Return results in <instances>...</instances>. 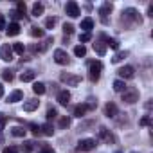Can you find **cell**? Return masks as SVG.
I'll list each match as a JSON object with an SVG mask.
<instances>
[{
    "label": "cell",
    "mask_w": 153,
    "mask_h": 153,
    "mask_svg": "<svg viewBox=\"0 0 153 153\" xmlns=\"http://www.w3.org/2000/svg\"><path fill=\"white\" fill-rule=\"evenodd\" d=\"M123 22H124L126 25H130V24H140L139 11H137V9H133V7L124 9V11H123Z\"/></svg>",
    "instance_id": "1"
},
{
    "label": "cell",
    "mask_w": 153,
    "mask_h": 153,
    "mask_svg": "<svg viewBox=\"0 0 153 153\" xmlns=\"http://www.w3.org/2000/svg\"><path fill=\"white\" fill-rule=\"evenodd\" d=\"M101 70H103V63L101 61H90V65H88V79L92 83H96L99 79Z\"/></svg>",
    "instance_id": "2"
},
{
    "label": "cell",
    "mask_w": 153,
    "mask_h": 153,
    "mask_svg": "<svg viewBox=\"0 0 153 153\" xmlns=\"http://www.w3.org/2000/svg\"><path fill=\"white\" fill-rule=\"evenodd\" d=\"M61 83H65L67 87H78L81 83V76H76V74H70V72H63L59 76Z\"/></svg>",
    "instance_id": "3"
},
{
    "label": "cell",
    "mask_w": 153,
    "mask_h": 153,
    "mask_svg": "<svg viewBox=\"0 0 153 153\" xmlns=\"http://www.w3.org/2000/svg\"><path fill=\"white\" fill-rule=\"evenodd\" d=\"M123 101L128 103V105H133L139 101V90L133 88V87H126V90L123 92Z\"/></svg>",
    "instance_id": "4"
},
{
    "label": "cell",
    "mask_w": 153,
    "mask_h": 153,
    "mask_svg": "<svg viewBox=\"0 0 153 153\" xmlns=\"http://www.w3.org/2000/svg\"><path fill=\"white\" fill-rule=\"evenodd\" d=\"M96 146H97V140H96V139H83V140H79V144H78V151L87 153V151H92Z\"/></svg>",
    "instance_id": "5"
},
{
    "label": "cell",
    "mask_w": 153,
    "mask_h": 153,
    "mask_svg": "<svg viewBox=\"0 0 153 153\" xmlns=\"http://www.w3.org/2000/svg\"><path fill=\"white\" fill-rule=\"evenodd\" d=\"M135 78V68L131 65H124L123 68H119V79H133Z\"/></svg>",
    "instance_id": "6"
},
{
    "label": "cell",
    "mask_w": 153,
    "mask_h": 153,
    "mask_svg": "<svg viewBox=\"0 0 153 153\" xmlns=\"http://www.w3.org/2000/svg\"><path fill=\"white\" fill-rule=\"evenodd\" d=\"M54 61L58 63V65H68V54L63 51V49H56L54 51Z\"/></svg>",
    "instance_id": "7"
},
{
    "label": "cell",
    "mask_w": 153,
    "mask_h": 153,
    "mask_svg": "<svg viewBox=\"0 0 153 153\" xmlns=\"http://www.w3.org/2000/svg\"><path fill=\"white\" fill-rule=\"evenodd\" d=\"M65 13L70 16V18H78L79 16V6L76 4V2H67V6H65Z\"/></svg>",
    "instance_id": "8"
},
{
    "label": "cell",
    "mask_w": 153,
    "mask_h": 153,
    "mask_svg": "<svg viewBox=\"0 0 153 153\" xmlns=\"http://www.w3.org/2000/svg\"><path fill=\"white\" fill-rule=\"evenodd\" d=\"M13 49L11 45H0V59L2 61H11L13 59Z\"/></svg>",
    "instance_id": "9"
},
{
    "label": "cell",
    "mask_w": 153,
    "mask_h": 153,
    "mask_svg": "<svg viewBox=\"0 0 153 153\" xmlns=\"http://www.w3.org/2000/svg\"><path fill=\"white\" fill-rule=\"evenodd\" d=\"M97 139H99V140H105V142H112V140H114V135L110 133V130H106L105 126H101V128L97 130Z\"/></svg>",
    "instance_id": "10"
},
{
    "label": "cell",
    "mask_w": 153,
    "mask_h": 153,
    "mask_svg": "<svg viewBox=\"0 0 153 153\" xmlns=\"http://www.w3.org/2000/svg\"><path fill=\"white\" fill-rule=\"evenodd\" d=\"M110 11H112V4H103L101 6V9H99V15H101V22L103 24H108V15H110Z\"/></svg>",
    "instance_id": "11"
},
{
    "label": "cell",
    "mask_w": 153,
    "mask_h": 153,
    "mask_svg": "<svg viewBox=\"0 0 153 153\" xmlns=\"http://www.w3.org/2000/svg\"><path fill=\"white\" fill-rule=\"evenodd\" d=\"M68 101H70V92H68V90H59V92H58V103H59L61 106H67Z\"/></svg>",
    "instance_id": "12"
},
{
    "label": "cell",
    "mask_w": 153,
    "mask_h": 153,
    "mask_svg": "<svg viewBox=\"0 0 153 153\" xmlns=\"http://www.w3.org/2000/svg\"><path fill=\"white\" fill-rule=\"evenodd\" d=\"M105 114H106L108 117L115 119V117H117V114H119V110H117V105H115V103H108V105L105 106Z\"/></svg>",
    "instance_id": "13"
},
{
    "label": "cell",
    "mask_w": 153,
    "mask_h": 153,
    "mask_svg": "<svg viewBox=\"0 0 153 153\" xmlns=\"http://www.w3.org/2000/svg\"><path fill=\"white\" fill-rule=\"evenodd\" d=\"M38 106H40V101H38V99H27V101L24 103V110H25V112H34Z\"/></svg>",
    "instance_id": "14"
},
{
    "label": "cell",
    "mask_w": 153,
    "mask_h": 153,
    "mask_svg": "<svg viewBox=\"0 0 153 153\" xmlns=\"http://www.w3.org/2000/svg\"><path fill=\"white\" fill-rule=\"evenodd\" d=\"M34 76H36L34 70H24L20 74V79H22V83H29V81H34Z\"/></svg>",
    "instance_id": "15"
},
{
    "label": "cell",
    "mask_w": 153,
    "mask_h": 153,
    "mask_svg": "<svg viewBox=\"0 0 153 153\" xmlns=\"http://www.w3.org/2000/svg\"><path fill=\"white\" fill-rule=\"evenodd\" d=\"M6 31H7L9 36H16V34H20V24H18V22H11Z\"/></svg>",
    "instance_id": "16"
},
{
    "label": "cell",
    "mask_w": 153,
    "mask_h": 153,
    "mask_svg": "<svg viewBox=\"0 0 153 153\" xmlns=\"http://www.w3.org/2000/svg\"><path fill=\"white\" fill-rule=\"evenodd\" d=\"M24 99V94H22V90H15V92H11L9 94V97H7V103H18V101H22Z\"/></svg>",
    "instance_id": "17"
},
{
    "label": "cell",
    "mask_w": 153,
    "mask_h": 153,
    "mask_svg": "<svg viewBox=\"0 0 153 153\" xmlns=\"http://www.w3.org/2000/svg\"><path fill=\"white\" fill-rule=\"evenodd\" d=\"M94 29V20L92 18H85L83 22H81V31L83 33H90Z\"/></svg>",
    "instance_id": "18"
},
{
    "label": "cell",
    "mask_w": 153,
    "mask_h": 153,
    "mask_svg": "<svg viewBox=\"0 0 153 153\" xmlns=\"http://www.w3.org/2000/svg\"><path fill=\"white\" fill-rule=\"evenodd\" d=\"M40 133H43V135H47V137L54 135V128H52V124H51V123L42 124V126H40Z\"/></svg>",
    "instance_id": "19"
},
{
    "label": "cell",
    "mask_w": 153,
    "mask_h": 153,
    "mask_svg": "<svg viewBox=\"0 0 153 153\" xmlns=\"http://www.w3.org/2000/svg\"><path fill=\"white\" fill-rule=\"evenodd\" d=\"M11 49H13V54H18V56H24V52H25V45H24V43H20V42L13 43V45H11Z\"/></svg>",
    "instance_id": "20"
},
{
    "label": "cell",
    "mask_w": 153,
    "mask_h": 153,
    "mask_svg": "<svg viewBox=\"0 0 153 153\" xmlns=\"http://www.w3.org/2000/svg\"><path fill=\"white\" fill-rule=\"evenodd\" d=\"M112 87H114V90H115V92H117V94H123V92H124V90H126V83H124V81H123V79H115V81H114V85H112Z\"/></svg>",
    "instance_id": "21"
},
{
    "label": "cell",
    "mask_w": 153,
    "mask_h": 153,
    "mask_svg": "<svg viewBox=\"0 0 153 153\" xmlns=\"http://www.w3.org/2000/svg\"><path fill=\"white\" fill-rule=\"evenodd\" d=\"M87 110H88V108L85 106V103H83V105H78V106H76V108H74V115L81 119V117H85V114H87Z\"/></svg>",
    "instance_id": "22"
},
{
    "label": "cell",
    "mask_w": 153,
    "mask_h": 153,
    "mask_svg": "<svg viewBox=\"0 0 153 153\" xmlns=\"http://www.w3.org/2000/svg\"><path fill=\"white\" fill-rule=\"evenodd\" d=\"M94 51H96L99 56H105V54H106V43H103V42H96V43H94Z\"/></svg>",
    "instance_id": "23"
},
{
    "label": "cell",
    "mask_w": 153,
    "mask_h": 153,
    "mask_svg": "<svg viewBox=\"0 0 153 153\" xmlns=\"http://www.w3.org/2000/svg\"><path fill=\"white\" fill-rule=\"evenodd\" d=\"M45 90H47V88H45V85H43V83H40V81L33 85V92H34L36 96H43V94H45Z\"/></svg>",
    "instance_id": "24"
},
{
    "label": "cell",
    "mask_w": 153,
    "mask_h": 153,
    "mask_svg": "<svg viewBox=\"0 0 153 153\" xmlns=\"http://www.w3.org/2000/svg\"><path fill=\"white\" fill-rule=\"evenodd\" d=\"M74 54L78 56V58H85L87 56V47L85 45H76L74 47Z\"/></svg>",
    "instance_id": "25"
},
{
    "label": "cell",
    "mask_w": 153,
    "mask_h": 153,
    "mask_svg": "<svg viewBox=\"0 0 153 153\" xmlns=\"http://www.w3.org/2000/svg\"><path fill=\"white\" fill-rule=\"evenodd\" d=\"M43 11H45L43 4H40V2L33 4V16H40V15H43Z\"/></svg>",
    "instance_id": "26"
},
{
    "label": "cell",
    "mask_w": 153,
    "mask_h": 153,
    "mask_svg": "<svg viewBox=\"0 0 153 153\" xmlns=\"http://www.w3.org/2000/svg\"><path fill=\"white\" fill-rule=\"evenodd\" d=\"M11 133H13L15 137H25L27 130H25V128H22V126H15V128L11 130Z\"/></svg>",
    "instance_id": "27"
},
{
    "label": "cell",
    "mask_w": 153,
    "mask_h": 153,
    "mask_svg": "<svg viewBox=\"0 0 153 153\" xmlns=\"http://www.w3.org/2000/svg\"><path fill=\"white\" fill-rule=\"evenodd\" d=\"M126 56H128V52H123V51H119V52H117V54L112 58V63H121V61H123Z\"/></svg>",
    "instance_id": "28"
},
{
    "label": "cell",
    "mask_w": 153,
    "mask_h": 153,
    "mask_svg": "<svg viewBox=\"0 0 153 153\" xmlns=\"http://www.w3.org/2000/svg\"><path fill=\"white\" fill-rule=\"evenodd\" d=\"M33 148H34V142H33V140H24V144H22L24 153H31V151H33Z\"/></svg>",
    "instance_id": "29"
},
{
    "label": "cell",
    "mask_w": 153,
    "mask_h": 153,
    "mask_svg": "<svg viewBox=\"0 0 153 153\" xmlns=\"http://www.w3.org/2000/svg\"><path fill=\"white\" fill-rule=\"evenodd\" d=\"M2 78H4V81H13L15 74H13L9 68H6V70H2Z\"/></svg>",
    "instance_id": "30"
},
{
    "label": "cell",
    "mask_w": 153,
    "mask_h": 153,
    "mask_svg": "<svg viewBox=\"0 0 153 153\" xmlns=\"http://www.w3.org/2000/svg\"><path fill=\"white\" fill-rule=\"evenodd\" d=\"M31 36H34V38H42V36H43V31H42L40 27H31Z\"/></svg>",
    "instance_id": "31"
},
{
    "label": "cell",
    "mask_w": 153,
    "mask_h": 153,
    "mask_svg": "<svg viewBox=\"0 0 153 153\" xmlns=\"http://www.w3.org/2000/svg\"><path fill=\"white\" fill-rule=\"evenodd\" d=\"M90 40H92V34H90V33H81V34H79V42H81V45L87 43V42H90Z\"/></svg>",
    "instance_id": "32"
},
{
    "label": "cell",
    "mask_w": 153,
    "mask_h": 153,
    "mask_svg": "<svg viewBox=\"0 0 153 153\" xmlns=\"http://www.w3.org/2000/svg\"><path fill=\"white\" fill-rule=\"evenodd\" d=\"M105 40H106V45H108V47H112V49H115V51L119 49V42H117V40H114V38H105Z\"/></svg>",
    "instance_id": "33"
},
{
    "label": "cell",
    "mask_w": 153,
    "mask_h": 153,
    "mask_svg": "<svg viewBox=\"0 0 153 153\" xmlns=\"http://www.w3.org/2000/svg\"><path fill=\"white\" fill-rule=\"evenodd\" d=\"M85 106H87L88 110H96V108H97V101H96L94 97H90V99L85 103Z\"/></svg>",
    "instance_id": "34"
},
{
    "label": "cell",
    "mask_w": 153,
    "mask_h": 153,
    "mask_svg": "<svg viewBox=\"0 0 153 153\" xmlns=\"http://www.w3.org/2000/svg\"><path fill=\"white\" fill-rule=\"evenodd\" d=\"M56 117H58L56 108H49V110H47V121H52V119H56Z\"/></svg>",
    "instance_id": "35"
},
{
    "label": "cell",
    "mask_w": 153,
    "mask_h": 153,
    "mask_svg": "<svg viewBox=\"0 0 153 153\" xmlns=\"http://www.w3.org/2000/svg\"><path fill=\"white\" fill-rule=\"evenodd\" d=\"M68 126H70V117H67V115L61 117L59 119V128H68Z\"/></svg>",
    "instance_id": "36"
},
{
    "label": "cell",
    "mask_w": 153,
    "mask_h": 153,
    "mask_svg": "<svg viewBox=\"0 0 153 153\" xmlns=\"http://www.w3.org/2000/svg\"><path fill=\"white\" fill-rule=\"evenodd\" d=\"M56 22H58V20H56L54 16H51V18H47V20H45V27H47V29H52V27L56 25Z\"/></svg>",
    "instance_id": "37"
},
{
    "label": "cell",
    "mask_w": 153,
    "mask_h": 153,
    "mask_svg": "<svg viewBox=\"0 0 153 153\" xmlns=\"http://www.w3.org/2000/svg\"><path fill=\"white\" fill-rule=\"evenodd\" d=\"M25 9H27V7H25V2H18V4H16V11H18L22 16L25 15Z\"/></svg>",
    "instance_id": "38"
},
{
    "label": "cell",
    "mask_w": 153,
    "mask_h": 153,
    "mask_svg": "<svg viewBox=\"0 0 153 153\" xmlns=\"http://www.w3.org/2000/svg\"><path fill=\"white\" fill-rule=\"evenodd\" d=\"M63 33H65V34H72V33H74V25H72V24H65V25H63Z\"/></svg>",
    "instance_id": "39"
},
{
    "label": "cell",
    "mask_w": 153,
    "mask_h": 153,
    "mask_svg": "<svg viewBox=\"0 0 153 153\" xmlns=\"http://www.w3.org/2000/svg\"><path fill=\"white\" fill-rule=\"evenodd\" d=\"M38 153H56L51 146H45V144H42V148H40V151Z\"/></svg>",
    "instance_id": "40"
},
{
    "label": "cell",
    "mask_w": 153,
    "mask_h": 153,
    "mask_svg": "<svg viewBox=\"0 0 153 153\" xmlns=\"http://www.w3.org/2000/svg\"><path fill=\"white\" fill-rule=\"evenodd\" d=\"M2 153H18V148H15V146H7V148H4Z\"/></svg>",
    "instance_id": "41"
},
{
    "label": "cell",
    "mask_w": 153,
    "mask_h": 153,
    "mask_svg": "<svg viewBox=\"0 0 153 153\" xmlns=\"http://www.w3.org/2000/svg\"><path fill=\"white\" fill-rule=\"evenodd\" d=\"M140 124H142V126H148V124H151V119H149V115H144V117L140 119Z\"/></svg>",
    "instance_id": "42"
},
{
    "label": "cell",
    "mask_w": 153,
    "mask_h": 153,
    "mask_svg": "<svg viewBox=\"0 0 153 153\" xmlns=\"http://www.w3.org/2000/svg\"><path fill=\"white\" fill-rule=\"evenodd\" d=\"M6 123H7V119L4 117V114H0V131L4 130V126H6Z\"/></svg>",
    "instance_id": "43"
},
{
    "label": "cell",
    "mask_w": 153,
    "mask_h": 153,
    "mask_svg": "<svg viewBox=\"0 0 153 153\" xmlns=\"http://www.w3.org/2000/svg\"><path fill=\"white\" fill-rule=\"evenodd\" d=\"M11 18H13L15 22H16V20H20V18H24V16H22V15H20L18 11H13V13H11Z\"/></svg>",
    "instance_id": "44"
},
{
    "label": "cell",
    "mask_w": 153,
    "mask_h": 153,
    "mask_svg": "<svg viewBox=\"0 0 153 153\" xmlns=\"http://www.w3.org/2000/svg\"><path fill=\"white\" fill-rule=\"evenodd\" d=\"M31 130H33V133H34V135H40V126H38V124H34V123H33V124H31Z\"/></svg>",
    "instance_id": "45"
},
{
    "label": "cell",
    "mask_w": 153,
    "mask_h": 153,
    "mask_svg": "<svg viewBox=\"0 0 153 153\" xmlns=\"http://www.w3.org/2000/svg\"><path fill=\"white\" fill-rule=\"evenodd\" d=\"M0 29H6V18H4V15H0Z\"/></svg>",
    "instance_id": "46"
},
{
    "label": "cell",
    "mask_w": 153,
    "mask_h": 153,
    "mask_svg": "<svg viewBox=\"0 0 153 153\" xmlns=\"http://www.w3.org/2000/svg\"><path fill=\"white\" fill-rule=\"evenodd\" d=\"M148 16H153V6H148Z\"/></svg>",
    "instance_id": "47"
},
{
    "label": "cell",
    "mask_w": 153,
    "mask_h": 153,
    "mask_svg": "<svg viewBox=\"0 0 153 153\" xmlns=\"http://www.w3.org/2000/svg\"><path fill=\"white\" fill-rule=\"evenodd\" d=\"M2 96H4V87L0 85V97H2Z\"/></svg>",
    "instance_id": "48"
},
{
    "label": "cell",
    "mask_w": 153,
    "mask_h": 153,
    "mask_svg": "<svg viewBox=\"0 0 153 153\" xmlns=\"http://www.w3.org/2000/svg\"><path fill=\"white\" fill-rule=\"evenodd\" d=\"M2 140H4V139H2V135H0V142H2Z\"/></svg>",
    "instance_id": "49"
},
{
    "label": "cell",
    "mask_w": 153,
    "mask_h": 153,
    "mask_svg": "<svg viewBox=\"0 0 153 153\" xmlns=\"http://www.w3.org/2000/svg\"><path fill=\"white\" fill-rule=\"evenodd\" d=\"M117 153H121V151H117Z\"/></svg>",
    "instance_id": "50"
},
{
    "label": "cell",
    "mask_w": 153,
    "mask_h": 153,
    "mask_svg": "<svg viewBox=\"0 0 153 153\" xmlns=\"http://www.w3.org/2000/svg\"><path fill=\"white\" fill-rule=\"evenodd\" d=\"M133 153H135V151H133Z\"/></svg>",
    "instance_id": "51"
}]
</instances>
